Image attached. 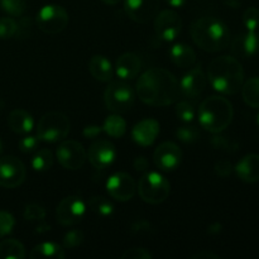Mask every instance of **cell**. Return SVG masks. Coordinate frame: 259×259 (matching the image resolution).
Instances as JSON below:
<instances>
[{
	"label": "cell",
	"instance_id": "cell-43",
	"mask_svg": "<svg viewBox=\"0 0 259 259\" xmlns=\"http://www.w3.org/2000/svg\"><path fill=\"white\" fill-rule=\"evenodd\" d=\"M123 259H151L152 254L144 248H131L121 254Z\"/></svg>",
	"mask_w": 259,
	"mask_h": 259
},
{
	"label": "cell",
	"instance_id": "cell-28",
	"mask_svg": "<svg viewBox=\"0 0 259 259\" xmlns=\"http://www.w3.org/2000/svg\"><path fill=\"white\" fill-rule=\"evenodd\" d=\"M103 131L113 138H121L126 132V123L119 114H113L105 119Z\"/></svg>",
	"mask_w": 259,
	"mask_h": 259
},
{
	"label": "cell",
	"instance_id": "cell-37",
	"mask_svg": "<svg viewBox=\"0 0 259 259\" xmlns=\"http://www.w3.org/2000/svg\"><path fill=\"white\" fill-rule=\"evenodd\" d=\"M83 242V233L78 229L70 230L65 234L63 237V247L66 249H73V248H77L78 245H81V243Z\"/></svg>",
	"mask_w": 259,
	"mask_h": 259
},
{
	"label": "cell",
	"instance_id": "cell-38",
	"mask_svg": "<svg viewBox=\"0 0 259 259\" xmlns=\"http://www.w3.org/2000/svg\"><path fill=\"white\" fill-rule=\"evenodd\" d=\"M15 225V219L10 212L0 211V237L10 234Z\"/></svg>",
	"mask_w": 259,
	"mask_h": 259
},
{
	"label": "cell",
	"instance_id": "cell-2",
	"mask_svg": "<svg viewBox=\"0 0 259 259\" xmlns=\"http://www.w3.org/2000/svg\"><path fill=\"white\" fill-rule=\"evenodd\" d=\"M207 78L217 91L225 95H234L242 90L244 70L242 63L233 56H220L210 62Z\"/></svg>",
	"mask_w": 259,
	"mask_h": 259
},
{
	"label": "cell",
	"instance_id": "cell-49",
	"mask_svg": "<svg viewBox=\"0 0 259 259\" xmlns=\"http://www.w3.org/2000/svg\"><path fill=\"white\" fill-rule=\"evenodd\" d=\"M220 232H222V225H220L219 223H217V224H212L211 227L209 228L210 234H215V233H220Z\"/></svg>",
	"mask_w": 259,
	"mask_h": 259
},
{
	"label": "cell",
	"instance_id": "cell-5",
	"mask_svg": "<svg viewBox=\"0 0 259 259\" xmlns=\"http://www.w3.org/2000/svg\"><path fill=\"white\" fill-rule=\"evenodd\" d=\"M138 192L144 202L151 205H158L166 201L171 192V185L168 180L159 172H147L138 182Z\"/></svg>",
	"mask_w": 259,
	"mask_h": 259
},
{
	"label": "cell",
	"instance_id": "cell-14",
	"mask_svg": "<svg viewBox=\"0 0 259 259\" xmlns=\"http://www.w3.org/2000/svg\"><path fill=\"white\" fill-rule=\"evenodd\" d=\"M159 0H125L124 9L126 15L137 23L151 22L159 12Z\"/></svg>",
	"mask_w": 259,
	"mask_h": 259
},
{
	"label": "cell",
	"instance_id": "cell-41",
	"mask_svg": "<svg viewBox=\"0 0 259 259\" xmlns=\"http://www.w3.org/2000/svg\"><path fill=\"white\" fill-rule=\"evenodd\" d=\"M30 30H32V19L29 17H23L17 23V33H15V37L19 38V39L28 38L30 35Z\"/></svg>",
	"mask_w": 259,
	"mask_h": 259
},
{
	"label": "cell",
	"instance_id": "cell-47",
	"mask_svg": "<svg viewBox=\"0 0 259 259\" xmlns=\"http://www.w3.org/2000/svg\"><path fill=\"white\" fill-rule=\"evenodd\" d=\"M194 259H218L219 255L215 254V253L209 252V250H202V252L196 253V254L192 255Z\"/></svg>",
	"mask_w": 259,
	"mask_h": 259
},
{
	"label": "cell",
	"instance_id": "cell-45",
	"mask_svg": "<svg viewBox=\"0 0 259 259\" xmlns=\"http://www.w3.org/2000/svg\"><path fill=\"white\" fill-rule=\"evenodd\" d=\"M103 131V126H99V125H88L85 126V129H83V136L86 137V138L89 139H93V138H96L98 136H100V133Z\"/></svg>",
	"mask_w": 259,
	"mask_h": 259
},
{
	"label": "cell",
	"instance_id": "cell-3",
	"mask_svg": "<svg viewBox=\"0 0 259 259\" xmlns=\"http://www.w3.org/2000/svg\"><path fill=\"white\" fill-rule=\"evenodd\" d=\"M192 40L206 52H219L230 43V30L223 20L215 17H202L190 28Z\"/></svg>",
	"mask_w": 259,
	"mask_h": 259
},
{
	"label": "cell",
	"instance_id": "cell-53",
	"mask_svg": "<svg viewBox=\"0 0 259 259\" xmlns=\"http://www.w3.org/2000/svg\"><path fill=\"white\" fill-rule=\"evenodd\" d=\"M257 123H258V125H259V114H258V116H257Z\"/></svg>",
	"mask_w": 259,
	"mask_h": 259
},
{
	"label": "cell",
	"instance_id": "cell-23",
	"mask_svg": "<svg viewBox=\"0 0 259 259\" xmlns=\"http://www.w3.org/2000/svg\"><path fill=\"white\" fill-rule=\"evenodd\" d=\"M89 72L95 80L108 82L113 78V66L111 62L103 55H94L89 61Z\"/></svg>",
	"mask_w": 259,
	"mask_h": 259
},
{
	"label": "cell",
	"instance_id": "cell-35",
	"mask_svg": "<svg viewBox=\"0 0 259 259\" xmlns=\"http://www.w3.org/2000/svg\"><path fill=\"white\" fill-rule=\"evenodd\" d=\"M243 23L248 30L255 32L259 27V9L255 7L248 8L243 14Z\"/></svg>",
	"mask_w": 259,
	"mask_h": 259
},
{
	"label": "cell",
	"instance_id": "cell-6",
	"mask_svg": "<svg viewBox=\"0 0 259 259\" xmlns=\"http://www.w3.org/2000/svg\"><path fill=\"white\" fill-rule=\"evenodd\" d=\"M70 133V120L60 111L45 114L37 124V137L42 142H61Z\"/></svg>",
	"mask_w": 259,
	"mask_h": 259
},
{
	"label": "cell",
	"instance_id": "cell-51",
	"mask_svg": "<svg viewBox=\"0 0 259 259\" xmlns=\"http://www.w3.org/2000/svg\"><path fill=\"white\" fill-rule=\"evenodd\" d=\"M103 2L108 5H115V4H118L120 0H103Z\"/></svg>",
	"mask_w": 259,
	"mask_h": 259
},
{
	"label": "cell",
	"instance_id": "cell-10",
	"mask_svg": "<svg viewBox=\"0 0 259 259\" xmlns=\"http://www.w3.org/2000/svg\"><path fill=\"white\" fill-rule=\"evenodd\" d=\"M27 169L24 163L14 156L0 158V186L5 189H14L24 182Z\"/></svg>",
	"mask_w": 259,
	"mask_h": 259
},
{
	"label": "cell",
	"instance_id": "cell-4",
	"mask_svg": "<svg viewBox=\"0 0 259 259\" xmlns=\"http://www.w3.org/2000/svg\"><path fill=\"white\" fill-rule=\"evenodd\" d=\"M234 116L233 105L227 98L210 96L199 108V123L205 131L218 134L230 125Z\"/></svg>",
	"mask_w": 259,
	"mask_h": 259
},
{
	"label": "cell",
	"instance_id": "cell-19",
	"mask_svg": "<svg viewBox=\"0 0 259 259\" xmlns=\"http://www.w3.org/2000/svg\"><path fill=\"white\" fill-rule=\"evenodd\" d=\"M142 68L141 58L133 52L123 53L116 60L115 72L121 80H133L139 75Z\"/></svg>",
	"mask_w": 259,
	"mask_h": 259
},
{
	"label": "cell",
	"instance_id": "cell-25",
	"mask_svg": "<svg viewBox=\"0 0 259 259\" xmlns=\"http://www.w3.org/2000/svg\"><path fill=\"white\" fill-rule=\"evenodd\" d=\"M30 258H51V259H62L65 258V250L60 244L53 242H45L35 245L30 252Z\"/></svg>",
	"mask_w": 259,
	"mask_h": 259
},
{
	"label": "cell",
	"instance_id": "cell-52",
	"mask_svg": "<svg viewBox=\"0 0 259 259\" xmlns=\"http://www.w3.org/2000/svg\"><path fill=\"white\" fill-rule=\"evenodd\" d=\"M2 152H3V142L0 141V154H2Z\"/></svg>",
	"mask_w": 259,
	"mask_h": 259
},
{
	"label": "cell",
	"instance_id": "cell-44",
	"mask_svg": "<svg viewBox=\"0 0 259 259\" xmlns=\"http://www.w3.org/2000/svg\"><path fill=\"white\" fill-rule=\"evenodd\" d=\"M132 232L133 233H149L153 230V227L146 220H139L136 224L132 225Z\"/></svg>",
	"mask_w": 259,
	"mask_h": 259
},
{
	"label": "cell",
	"instance_id": "cell-39",
	"mask_svg": "<svg viewBox=\"0 0 259 259\" xmlns=\"http://www.w3.org/2000/svg\"><path fill=\"white\" fill-rule=\"evenodd\" d=\"M211 144L214 148L222 149V151L227 152H234L238 149V144L235 143V142H233L232 139L227 138V137L215 136L214 138L211 139Z\"/></svg>",
	"mask_w": 259,
	"mask_h": 259
},
{
	"label": "cell",
	"instance_id": "cell-27",
	"mask_svg": "<svg viewBox=\"0 0 259 259\" xmlns=\"http://www.w3.org/2000/svg\"><path fill=\"white\" fill-rule=\"evenodd\" d=\"M243 100L250 108L259 109V77L249 78L242 86Z\"/></svg>",
	"mask_w": 259,
	"mask_h": 259
},
{
	"label": "cell",
	"instance_id": "cell-7",
	"mask_svg": "<svg viewBox=\"0 0 259 259\" xmlns=\"http://www.w3.org/2000/svg\"><path fill=\"white\" fill-rule=\"evenodd\" d=\"M136 94L133 89L124 81H111L104 93L106 108L114 114L126 113L133 106Z\"/></svg>",
	"mask_w": 259,
	"mask_h": 259
},
{
	"label": "cell",
	"instance_id": "cell-8",
	"mask_svg": "<svg viewBox=\"0 0 259 259\" xmlns=\"http://www.w3.org/2000/svg\"><path fill=\"white\" fill-rule=\"evenodd\" d=\"M35 22L42 32L47 34H57L67 27L68 13L61 5L47 4L37 13Z\"/></svg>",
	"mask_w": 259,
	"mask_h": 259
},
{
	"label": "cell",
	"instance_id": "cell-42",
	"mask_svg": "<svg viewBox=\"0 0 259 259\" xmlns=\"http://www.w3.org/2000/svg\"><path fill=\"white\" fill-rule=\"evenodd\" d=\"M233 168H234V167H233L232 162L227 161V159H220V161H218L217 163H215L214 171L215 174H217V176L225 179V177H229L230 175H232Z\"/></svg>",
	"mask_w": 259,
	"mask_h": 259
},
{
	"label": "cell",
	"instance_id": "cell-50",
	"mask_svg": "<svg viewBox=\"0 0 259 259\" xmlns=\"http://www.w3.org/2000/svg\"><path fill=\"white\" fill-rule=\"evenodd\" d=\"M50 229H51L50 225H43V227H37V232H38V233L47 232V230H50Z\"/></svg>",
	"mask_w": 259,
	"mask_h": 259
},
{
	"label": "cell",
	"instance_id": "cell-26",
	"mask_svg": "<svg viewBox=\"0 0 259 259\" xmlns=\"http://www.w3.org/2000/svg\"><path fill=\"white\" fill-rule=\"evenodd\" d=\"M25 248L19 240L5 239L0 243V259H23Z\"/></svg>",
	"mask_w": 259,
	"mask_h": 259
},
{
	"label": "cell",
	"instance_id": "cell-13",
	"mask_svg": "<svg viewBox=\"0 0 259 259\" xmlns=\"http://www.w3.org/2000/svg\"><path fill=\"white\" fill-rule=\"evenodd\" d=\"M106 191L116 201H129L137 191L136 181L125 172H116L106 181Z\"/></svg>",
	"mask_w": 259,
	"mask_h": 259
},
{
	"label": "cell",
	"instance_id": "cell-30",
	"mask_svg": "<svg viewBox=\"0 0 259 259\" xmlns=\"http://www.w3.org/2000/svg\"><path fill=\"white\" fill-rule=\"evenodd\" d=\"M53 164V154L50 149L43 148L35 152L32 158V167L34 171L45 172L52 167Z\"/></svg>",
	"mask_w": 259,
	"mask_h": 259
},
{
	"label": "cell",
	"instance_id": "cell-21",
	"mask_svg": "<svg viewBox=\"0 0 259 259\" xmlns=\"http://www.w3.org/2000/svg\"><path fill=\"white\" fill-rule=\"evenodd\" d=\"M238 177L245 184L259 181V154L250 153L243 157L235 166Z\"/></svg>",
	"mask_w": 259,
	"mask_h": 259
},
{
	"label": "cell",
	"instance_id": "cell-24",
	"mask_svg": "<svg viewBox=\"0 0 259 259\" xmlns=\"http://www.w3.org/2000/svg\"><path fill=\"white\" fill-rule=\"evenodd\" d=\"M172 62L180 68H191L196 62V53L186 43H176L169 50Z\"/></svg>",
	"mask_w": 259,
	"mask_h": 259
},
{
	"label": "cell",
	"instance_id": "cell-34",
	"mask_svg": "<svg viewBox=\"0 0 259 259\" xmlns=\"http://www.w3.org/2000/svg\"><path fill=\"white\" fill-rule=\"evenodd\" d=\"M17 33V22L10 17L0 18V39H10Z\"/></svg>",
	"mask_w": 259,
	"mask_h": 259
},
{
	"label": "cell",
	"instance_id": "cell-29",
	"mask_svg": "<svg viewBox=\"0 0 259 259\" xmlns=\"http://www.w3.org/2000/svg\"><path fill=\"white\" fill-rule=\"evenodd\" d=\"M89 209L96 214L98 217L106 218L110 217L114 211V206L106 197L104 196H94L88 202Z\"/></svg>",
	"mask_w": 259,
	"mask_h": 259
},
{
	"label": "cell",
	"instance_id": "cell-33",
	"mask_svg": "<svg viewBox=\"0 0 259 259\" xmlns=\"http://www.w3.org/2000/svg\"><path fill=\"white\" fill-rule=\"evenodd\" d=\"M176 115L184 123H191L195 118V106L190 101H180L176 105Z\"/></svg>",
	"mask_w": 259,
	"mask_h": 259
},
{
	"label": "cell",
	"instance_id": "cell-18",
	"mask_svg": "<svg viewBox=\"0 0 259 259\" xmlns=\"http://www.w3.org/2000/svg\"><path fill=\"white\" fill-rule=\"evenodd\" d=\"M159 123L156 119H143L132 129V137L134 142L142 147H148L154 143L159 133Z\"/></svg>",
	"mask_w": 259,
	"mask_h": 259
},
{
	"label": "cell",
	"instance_id": "cell-22",
	"mask_svg": "<svg viewBox=\"0 0 259 259\" xmlns=\"http://www.w3.org/2000/svg\"><path fill=\"white\" fill-rule=\"evenodd\" d=\"M7 123L10 131L17 134H27L34 128L33 116L27 110H23V109H14V110L10 111L9 115H8Z\"/></svg>",
	"mask_w": 259,
	"mask_h": 259
},
{
	"label": "cell",
	"instance_id": "cell-48",
	"mask_svg": "<svg viewBox=\"0 0 259 259\" xmlns=\"http://www.w3.org/2000/svg\"><path fill=\"white\" fill-rule=\"evenodd\" d=\"M187 0H166V3L168 5L174 8H182L185 4H186Z\"/></svg>",
	"mask_w": 259,
	"mask_h": 259
},
{
	"label": "cell",
	"instance_id": "cell-32",
	"mask_svg": "<svg viewBox=\"0 0 259 259\" xmlns=\"http://www.w3.org/2000/svg\"><path fill=\"white\" fill-rule=\"evenodd\" d=\"M176 137L184 143H195L200 138V132L194 125H184L180 126L176 131Z\"/></svg>",
	"mask_w": 259,
	"mask_h": 259
},
{
	"label": "cell",
	"instance_id": "cell-20",
	"mask_svg": "<svg viewBox=\"0 0 259 259\" xmlns=\"http://www.w3.org/2000/svg\"><path fill=\"white\" fill-rule=\"evenodd\" d=\"M259 47V37L253 30L239 34L232 43V51L237 57L248 58L255 55Z\"/></svg>",
	"mask_w": 259,
	"mask_h": 259
},
{
	"label": "cell",
	"instance_id": "cell-40",
	"mask_svg": "<svg viewBox=\"0 0 259 259\" xmlns=\"http://www.w3.org/2000/svg\"><path fill=\"white\" fill-rule=\"evenodd\" d=\"M40 139L38 137L33 136H27L24 138H22L18 143V147H19L20 152L23 153H32V152L37 151V148L39 147Z\"/></svg>",
	"mask_w": 259,
	"mask_h": 259
},
{
	"label": "cell",
	"instance_id": "cell-46",
	"mask_svg": "<svg viewBox=\"0 0 259 259\" xmlns=\"http://www.w3.org/2000/svg\"><path fill=\"white\" fill-rule=\"evenodd\" d=\"M133 166H134V168H136V171L144 172V171H147V168H148V161H147L146 157H143V156L137 157L133 162Z\"/></svg>",
	"mask_w": 259,
	"mask_h": 259
},
{
	"label": "cell",
	"instance_id": "cell-1",
	"mask_svg": "<svg viewBox=\"0 0 259 259\" xmlns=\"http://www.w3.org/2000/svg\"><path fill=\"white\" fill-rule=\"evenodd\" d=\"M137 94L147 105L168 106L179 99L180 82L168 70L151 68L137 81Z\"/></svg>",
	"mask_w": 259,
	"mask_h": 259
},
{
	"label": "cell",
	"instance_id": "cell-31",
	"mask_svg": "<svg viewBox=\"0 0 259 259\" xmlns=\"http://www.w3.org/2000/svg\"><path fill=\"white\" fill-rule=\"evenodd\" d=\"M0 8L12 17H20L25 12V0H0Z\"/></svg>",
	"mask_w": 259,
	"mask_h": 259
},
{
	"label": "cell",
	"instance_id": "cell-15",
	"mask_svg": "<svg viewBox=\"0 0 259 259\" xmlns=\"http://www.w3.org/2000/svg\"><path fill=\"white\" fill-rule=\"evenodd\" d=\"M153 161L161 171H175L181 164L182 151L174 142H163L154 151Z\"/></svg>",
	"mask_w": 259,
	"mask_h": 259
},
{
	"label": "cell",
	"instance_id": "cell-12",
	"mask_svg": "<svg viewBox=\"0 0 259 259\" xmlns=\"http://www.w3.org/2000/svg\"><path fill=\"white\" fill-rule=\"evenodd\" d=\"M182 20L175 10H162L154 17V30L157 37L166 42H172L180 35Z\"/></svg>",
	"mask_w": 259,
	"mask_h": 259
},
{
	"label": "cell",
	"instance_id": "cell-9",
	"mask_svg": "<svg viewBox=\"0 0 259 259\" xmlns=\"http://www.w3.org/2000/svg\"><path fill=\"white\" fill-rule=\"evenodd\" d=\"M56 157L63 168L75 171L83 167L88 159V152L80 142L63 141L56 151Z\"/></svg>",
	"mask_w": 259,
	"mask_h": 259
},
{
	"label": "cell",
	"instance_id": "cell-17",
	"mask_svg": "<svg viewBox=\"0 0 259 259\" xmlns=\"http://www.w3.org/2000/svg\"><path fill=\"white\" fill-rule=\"evenodd\" d=\"M206 88V76L202 71L201 65H196L190 68L189 72L182 76L180 81V91H182L186 98L195 99L201 95Z\"/></svg>",
	"mask_w": 259,
	"mask_h": 259
},
{
	"label": "cell",
	"instance_id": "cell-16",
	"mask_svg": "<svg viewBox=\"0 0 259 259\" xmlns=\"http://www.w3.org/2000/svg\"><path fill=\"white\" fill-rule=\"evenodd\" d=\"M88 158L95 168L104 169L111 166L116 158V149L111 142L99 139L94 142L88 151Z\"/></svg>",
	"mask_w": 259,
	"mask_h": 259
},
{
	"label": "cell",
	"instance_id": "cell-36",
	"mask_svg": "<svg viewBox=\"0 0 259 259\" xmlns=\"http://www.w3.org/2000/svg\"><path fill=\"white\" fill-rule=\"evenodd\" d=\"M23 217L28 222H40V220L45 219L46 210L40 205L37 204L27 205L24 209V212H23Z\"/></svg>",
	"mask_w": 259,
	"mask_h": 259
},
{
	"label": "cell",
	"instance_id": "cell-11",
	"mask_svg": "<svg viewBox=\"0 0 259 259\" xmlns=\"http://www.w3.org/2000/svg\"><path fill=\"white\" fill-rule=\"evenodd\" d=\"M86 214V204L78 196H68L60 201L56 209V219L61 225L70 227L82 220Z\"/></svg>",
	"mask_w": 259,
	"mask_h": 259
}]
</instances>
